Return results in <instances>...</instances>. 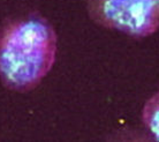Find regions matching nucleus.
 I'll use <instances>...</instances> for the list:
<instances>
[{
  "mask_svg": "<svg viewBox=\"0 0 159 142\" xmlns=\"http://www.w3.org/2000/svg\"><path fill=\"white\" fill-rule=\"evenodd\" d=\"M54 29L40 16H27L0 29V80L5 87L28 92L42 82L57 58Z\"/></svg>",
  "mask_w": 159,
  "mask_h": 142,
  "instance_id": "f257e3e1",
  "label": "nucleus"
},
{
  "mask_svg": "<svg viewBox=\"0 0 159 142\" xmlns=\"http://www.w3.org/2000/svg\"><path fill=\"white\" fill-rule=\"evenodd\" d=\"M87 9L98 26L134 38L159 30V0H87Z\"/></svg>",
  "mask_w": 159,
  "mask_h": 142,
  "instance_id": "f03ea898",
  "label": "nucleus"
},
{
  "mask_svg": "<svg viewBox=\"0 0 159 142\" xmlns=\"http://www.w3.org/2000/svg\"><path fill=\"white\" fill-rule=\"evenodd\" d=\"M142 121L156 141H159V90L148 99L142 110Z\"/></svg>",
  "mask_w": 159,
  "mask_h": 142,
  "instance_id": "7ed1b4c3",
  "label": "nucleus"
}]
</instances>
